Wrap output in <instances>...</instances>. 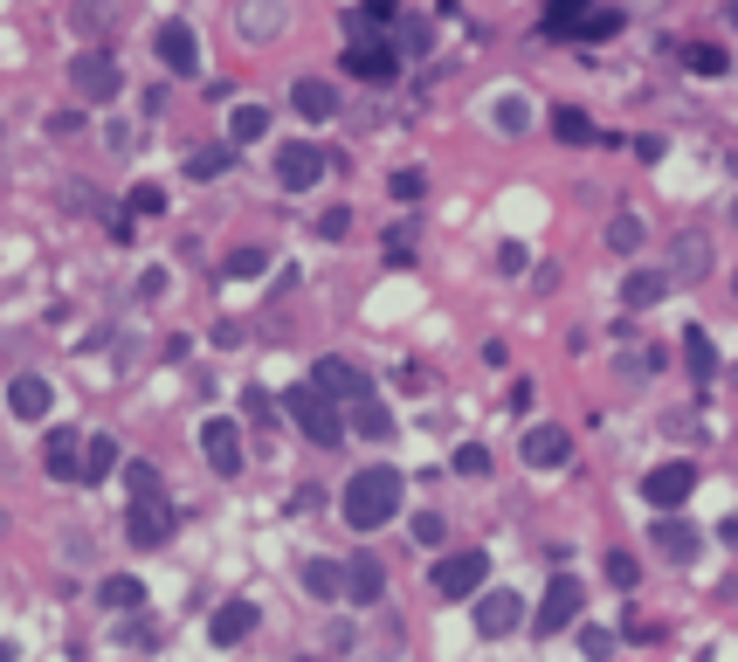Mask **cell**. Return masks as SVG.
Wrapping results in <instances>:
<instances>
[{"label":"cell","instance_id":"1","mask_svg":"<svg viewBox=\"0 0 738 662\" xmlns=\"http://www.w3.org/2000/svg\"><path fill=\"white\" fill-rule=\"evenodd\" d=\"M400 470L394 463H373V470H360L345 483V497H339V518L352 525V531H379V525H394L400 518Z\"/></svg>","mask_w":738,"mask_h":662},{"label":"cell","instance_id":"2","mask_svg":"<svg viewBox=\"0 0 738 662\" xmlns=\"http://www.w3.org/2000/svg\"><path fill=\"white\" fill-rule=\"evenodd\" d=\"M284 407H290V421H297V435H304V442H318V449H339V442H345V415H339V400L324 394L318 379L290 387V394H284Z\"/></svg>","mask_w":738,"mask_h":662},{"label":"cell","instance_id":"3","mask_svg":"<svg viewBox=\"0 0 738 662\" xmlns=\"http://www.w3.org/2000/svg\"><path fill=\"white\" fill-rule=\"evenodd\" d=\"M69 84H76V97H84V104H111L118 84H124V76H118V56H111V48H84V56L69 63Z\"/></svg>","mask_w":738,"mask_h":662},{"label":"cell","instance_id":"4","mask_svg":"<svg viewBox=\"0 0 738 662\" xmlns=\"http://www.w3.org/2000/svg\"><path fill=\"white\" fill-rule=\"evenodd\" d=\"M691 490H697V463H683V455H676V463H656V470L642 476V497H649L663 518H676Z\"/></svg>","mask_w":738,"mask_h":662},{"label":"cell","instance_id":"5","mask_svg":"<svg viewBox=\"0 0 738 662\" xmlns=\"http://www.w3.org/2000/svg\"><path fill=\"white\" fill-rule=\"evenodd\" d=\"M345 69L360 76V84H394V76H400V48H394L387 35H352Z\"/></svg>","mask_w":738,"mask_h":662},{"label":"cell","instance_id":"6","mask_svg":"<svg viewBox=\"0 0 738 662\" xmlns=\"http://www.w3.org/2000/svg\"><path fill=\"white\" fill-rule=\"evenodd\" d=\"M173 525H180V518H173L166 497H139L132 511H124V539H132L139 552H159V545L173 539Z\"/></svg>","mask_w":738,"mask_h":662},{"label":"cell","instance_id":"7","mask_svg":"<svg viewBox=\"0 0 738 662\" xmlns=\"http://www.w3.org/2000/svg\"><path fill=\"white\" fill-rule=\"evenodd\" d=\"M483 573H491L483 552H449V559H436V594L442 600H470V594H483Z\"/></svg>","mask_w":738,"mask_h":662},{"label":"cell","instance_id":"8","mask_svg":"<svg viewBox=\"0 0 738 662\" xmlns=\"http://www.w3.org/2000/svg\"><path fill=\"white\" fill-rule=\"evenodd\" d=\"M580 600H587V594H580V580L559 573L552 587H546V600H539V615H531V628H539V635H566L580 621Z\"/></svg>","mask_w":738,"mask_h":662},{"label":"cell","instance_id":"9","mask_svg":"<svg viewBox=\"0 0 738 662\" xmlns=\"http://www.w3.org/2000/svg\"><path fill=\"white\" fill-rule=\"evenodd\" d=\"M318 173H332V159H324L318 145H284V152H276V187H284V194H311Z\"/></svg>","mask_w":738,"mask_h":662},{"label":"cell","instance_id":"10","mask_svg":"<svg viewBox=\"0 0 738 662\" xmlns=\"http://www.w3.org/2000/svg\"><path fill=\"white\" fill-rule=\"evenodd\" d=\"M711 263H718V256H711V235H704V228H683V235L670 242V284H704Z\"/></svg>","mask_w":738,"mask_h":662},{"label":"cell","instance_id":"11","mask_svg":"<svg viewBox=\"0 0 738 662\" xmlns=\"http://www.w3.org/2000/svg\"><path fill=\"white\" fill-rule=\"evenodd\" d=\"M200 455H208L214 476H242V428L214 415L208 428H200Z\"/></svg>","mask_w":738,"mask_h":662},{"label":"cell","instance_id":"12","mask_svg":"<svg viewBox=\"0 0 738 662\" xmlns=\"http://www.w3.org/2000/svg\"><path fill=\"white\" fill-rule=\"evenodd\" d=\"M311 379H318V387L332 394V400H352V407H360V400H373V379H366L360 366H352V360H339V352H324Z\"/></svg>","mask_w":738,"mask_h":662},{"label":"cell","instance_id":"13","mask_svg":"<svg viewBox=\"0 0 738 662\" xmlns=\"http://www.w3.org/2000/svg\"><path fill=\"white\" fill-rule=\"evenodd\" d=\"M256 621H263L256 600H221L214 621H208V642H214V649H235V642H249V635H256Z\"/></svg>","mask_w":738,"mask_h":662},{"label":"cell","instance_id":"14","mask_svg":"<svg viewBox=\"0 0 738 662\" xmlns=\"http://www.w3.org/2000/svg\"><path fill=\"white\" fill-rule=\"evenodd\" d=\"M518 455H525L531 470H566V463H573V435H566V428H552V421H539V428L518 442Z\"/></svg>","mask_w":738,"mask_h":662},{"label":"cell","instance_id":"15","mask_svg":"<svg viewBox=\"0 0 738 662\" xmlns=\"http://www.w3.org/2000/svg\"><path fill=\"white\" fill-rule=\"evenodd\" d=\"M525 621V600L511 594V587H491V594H476V635H491V642H497V635H511Z\"/></svg>","mask_w":738,"mask_h":662},{"label":"cell","instance_id":"16","mask_svg":"<svg viewBox=\"0 0 738 662\" xmlns=\"http://www.w3.org/2000/svg\"><path fill=\"white\" fill-rule=\"evenodd\" d=\"M42 470L48 476H84V435H76V428H48L42 435Z\"/></svg>","mask_w":738,"mask_h":662},{"label":"cell","instance_id":"17","mask_svg":"<svg viewBox=\"0 0 738 662\" xmlns=\"http://www.w3.org/2000/svg\"><path fill=\"white\" fill-rule=\"evenodd\" d=\"M290 111L324 124V118H339V90L324 84V76H297V84H290Z\"/></svg>","mask_w":738,"mask_h":662},{"label":"cell","instance_id":"18","mask_svg":"<svg viewBox=\"0 0 738 662\" xmlns=\"http://www.w3.org/2000/svg\"><path fill=\"white\" fill-rule=\"evenodd\" d=\"M159 63H166L173 76H194V69H200V42H194L187 21H166V29H159Z\"/></svg>","mask_w":738,"mask_h":662},{"label":"cell","instance_id":"19","mask_svg":"<svg viewBox=\"0 0 738 662\" xmlns=\"http://www.w3.org/2000/svg\"><path fill=\"white\" fill-rule=\"evenodd\" d=\"M379 594H387V566H379L373 552H360V559L345 566V600H352V607H373Z\"/></svg>","mask_w":738,"mask_h":662},{"label":"cell","instance_id":"20","mask_svg":"<svg viewBox=\"0 0 738 662\" xmlns=\"http://www.w3.org/2000/svg\"><path fill=\"white\" fill-rule=\"evenodd\" d=\"M8 407H14V415H21V421H42V415H48V407H56V387H48V379H42V373H21V379H14V387H8Z\"/></svg>","mask_w":738,"mask_h":662},{"label":"cell","instance_id":"21","mask_svg":"<svg viewBox=\"0 0 738 662\" xmlns=\"http://www.w3.org/2000/svg\"><path fill=\"white\" fill-rule=\"evenodd\" d=\"M649 545L656 552H663V559H676V566H683V559H697V525H683V518H656V531H649Z\"/></svg>","mask_w":738,"mask_h":662},{"label":"cell","instance_id":"22","mask_svg":"<svg viewBox=\"0 0 738 662\" xmlns=\"http://www.w3.org/2000/svg\"><path fill=\"white\" fill-rule=\"evenodd\" d=\"M663 297H670V269H635L628 284H621V304H628V311H656Z\"/></svg>","mask_w":738,"mask_h":662},{"label":"cell","instance_id":"23","mask_svg":"<svg viewBox=\"0 0 738 662\" xmlns=\"http://www.w3.org/2000/svg\"><path fill=\"white\" fill-rule=\"evenodd\" d=\"M683 360H691V379H697V387H711V379H718V345H711L704 324H683Z\"/></svg>","mask_w":738,"mask_h":662},{"label":"cell","instance_id":"24","mask_svg":"<svg viewBox=\"0 0 738 662\" xmlns=\"http://www.w3.org/2000/svg\"><path fill=\"white\" fill-rule=\"evenodd\" d=\"M97 607H111V615H132V607H145V580H139V573L97 580Z\"/></svg>","mask_w":738,"mask_h":662},{"label":"cell","instance_id":"25","mask_svg":"<svg viewBox=\"0 0 738 662\" xmlns=\"http://www.w3.org/2000/svg\"><path fill=\"white\" fill-rule=\"evenodd\" d=\"M587 21H594V0H552L546 35H587Z\"/></svg>","mask_w":738,"mask_h":662},{"label":"cell","instance_id":"26","mask_svg":"<svg viewBox=\"0 0 738 662\" xmlns=\"http://www.w3.org/2000/svg\"><path fill=\"white\" fill-rule=\"evenodd\" d=\"M235 166V145H194L187 152V180H221Z\"/></svg>","mask_w":738,"mask_h":662},{"label":"cell","instance_id":"27","mask_svg":"<svg viewBox=\"0 0 738 662\" xmlns=\"http://www.w3.org/2000/svg\"><path fill=\"white\" fill-rule=\"evenodd\" d=\"M304 594H311V600H339V594H345V566H332V559H311V566H304Z\"/></svg>","mask_w":738,"mask_h":662},{"label":"cell","instance_id":"28","mask_svg":"<svg viewBox=\"0 0 738 662\" xmlns=\"http://www.w3.org/2000/svg\"><path fill=\"white\" fill-rule=\"evenodd\" d=\"M118 470V435H84V483H104Z\"/></svg>","mask_w":738,"mask_h":662},{"label":"cell","instance_id":"29","mask_svg":"<svg viewBox=\"0 0 738 662\" xmlns=\"http://www.w3.org/2000/svg\"><path fill=\"white\" fill-rule=\"evenodd\" d=\"M269 132V111L263 104H235V111H228V145H256Z\"/></svg>","mask_w":738,"mask_h":662},{"label":"cell","instance_id":"30","mask_svg":"<svg viewBox=\"0 0 738 662\" xmlns=\"http://www.w3.org/2000/svg\"><path fill=\"white\" fill-rule=\"evenodd\" d=\"M276 29H284V8H276V0H249V8H242V35L249 42H263Z\"/></svg>","mask_w":738,"mask_h":662},{"label":"cell","instance_id":"31","mask_svg":"<svg viewBox=\"0 0 738 662\" xmlns=\"http://www.w3.org/2000/svg\"><path fill=\"white\" fill-rule=\"evenodd\" d=\"M683 69H691V76H725L731 56H725L718 42H691V48H683Z\"/></svg>","mask_w":738,"mask_h":662},{"label":"cell","instance_id":"32","mask_svg":"<svg viewBox=\"0 0 738 662\" xmlns=\"http://www.w3.org/2000/svg\"><path fill=\"white\" fill-rule=\"evenodd\" d=\"M352 428H360L366 442H387V435H394V415H387L379 400H360V407H352Z\"/></svg>","mask_w":738,"mask_h":662},{"label":"cell","instance_id":"33","mask_svg":"<svg viewBox=\"0 0 738 662\" xmlns=\"http://www.w3.org/2000/svg\"><path fill=\"white\" fill-rule=\"evenodd\" d=\"M642 235H649L642 214H615V221H607V249H615V256H635V249H642Z\"/></svg>","mask_w":738,"mask_h":662},{"label":"cell","instance_id":"34","mask_svg":"<svg viewBox=\"0 0 738 662\" xmlns=\"http://www.w3.org/2000/svg\"><path fill=\"white\" fill-rule=\"evenodd\" d=\"M263 269H269V249H256V242H249V249H235V256L221 263V276H228V284H249V276H263Z\"/></svg>","mask_w":738,"mask_h":662},{"label":"cell","instance_id":"35","mask_svg":"<svg viewBox=\"0 0 738 662\" xmlns=\"http://www.w3.org/2000/svg\"><path fill=\"white\" fill-rule=\"evenodd\" d=\"M552 132L566 139V145H594V118L573 111V104H559V111H552Z\"/></svg>","mask_w":738,"mask_h":662},{"label":"cell","instance_id":"36","mask_svg":"<svg viewBox=\"0 0 738 662\" xmlns=\"http://www.w3.org/2000/svg\"><path fill=\"white\" fill-rule=\"evenodd\" d=\"M491 124H497V132H525V124H531V104H525L518 90H504L497 104H491Z\"/></svg>","mask_w":738,"mask_h":662},{"label":"cell","instance_id":"37","mask_svg":"<svg viewBox=\"0 0 738 662\" xmlns=\"http://www.w3.org/2000/svg\"><path fill=\"white\" fill-rule=\"evenodd\" d=\"M124 214H139V221H152V214H166V194L152 187V180H139L132 194H124Z\"/></svg>","mask_w":738,"mask_h":662},{"label":"cell","instance_id":"38","mask_svg":"<svg viewBox=\"0 0 738 662\" xmlns=\"http://www.w3.org/2000/svg\"><path fill=\"white\" fill-rule=\"evenodd\" d=\"M69 21H76V29H111V21H118V8H111V0H76V8H69Z\"/></svg>","mask_w":738,"mask_h":662},{"label":"cell","instance_id":"39","mask_svg":"<svg viewBox=\"0 0 738 662\" xmlns=\"http://www.w3.org/2000/svg\"><path fill=\"white\" fill-rule=\"evenodd\" d=\"M124 490H132V504L139 497H159V470H152V463H124Z\"/></svg>","mask_w":738,"mask_h":662},{"label":"cell","instance_id":"40","mask_svg":"<svg viewBox=\"0 0 738 662\" xmlns=\"http://www.w3.org/2000/svg\"><path fill=\"white\" fill-rule=\"evenodd\" d=\"M455 476H491V449L463 442V449H455Z\"/></svg>","mask_w":738,"mask_h":662},{"label":"cell","instance_id":"41","mask_svg":"<svg viewBox=\"0 0 738 662\" xmlns=\"http://www.w3.org/2000/svg\"><path fill=\"white\" fill-rule=\"evenodd\" d=\"M580 655H587V662H607V655H615V635H607V628H580Z\"/></svg>","mask_w":738,"mask_h":662},{"label":"cell","instance_id":"42","mask_svg":"<svg viewBox=\"0 0 738 662\" xmlns=\"http://www.w3.org/2000/svg\"><path fill=\"white\" fill-rule=\"evenodd\" d=\"M318 235H324V242H345V235H352V208H324V214H318Z\"/></svg>","mask_w":738,"mask_h":662},{"label":"cell","instance_id":"43","mask_svg":"<svg viewBox=\"0 0 738 662\" xmlns=\"http://www.w3.org/2000/svg\"><path fill=\"white\" fill-rule=\"evenodd\" d=\"M615 29H621V8H594V21H587V35H580V42H607Z\"/></svg>","mask_w":738,"mask_h":662},{"label":"cell","instance_id":"44","mask_svg":"<svg viewBox=\"0 0 738 662\" xmlns=\"http://www.w3.org/2000/svg\"><path fill=\"white\" fill-rule=\"evenodd\" d=\"M442 539H449L442 511H421V518H415V545H442Z\"/></svg>","mask_w":738,"mask_h":662},{"label":"cell","instance_id":"45","mask_svg":"<svg viewBox=\"0 0 738 662\" xmlns=\"http://www.w3.org/2000/svg\"><path fill=\"white\" fill-rule=\"evenodd\" d=\"M607 580H615V587H635V580H642V566H635L628 552H607Z\"/></svg>","mask_w":738,"mask_h":662},{"label":"cell","instance_id":"46","mask_svg":"<svg viewBox=\"0 0 738 662\" xmlns=\"http://www.w3.org/2000/svg\"><path fill=\"white\" fill-rule=\"evenodd\" d=\"M656 366H663V352H656V345H642V352H628V360H621L628 379H642V373H656Z\"/></svg>","mask_w":738,"mask_h":662},{"label":"cell","instance_id":"47","mask_svg":"<svg viewBox=\"0 0 738 662\" xmlns=\"http://www.w3.org/2000/svg\"><path fill=\"white\" fill-rule=\"evenodd\" d=\"M394 48H415V56H421V48H428V21H400V42Z\"/></svg>","mask_w":738,"mask_h":662},{"label":"cell","instance_id":"48","mask_svg":"<svg viewBox=\"0 0 738 662\" xmlns=\"http://www.w3.org/2000/svg\"><path fill=\"white\" fill-rule=\"evenodd\" d=\"M421 187H428V180H421L415 166H407V173H394V200H421Z\"/></svg>","mask_w":738,"mask_h":662},{"label":"cell","instance_id":"49","mask_svg":"<svg viewBox=\"0 0 738 662\" xmlns=\"http://www.w3.org/2000/svg\"><path fill=\"white\" fill-rule=\"evenodd\" d=\"M249 421H256V428H269V421H276V407H269V394H263V387H249Z\"/></svg>","mask_w":738,"mask_h":662},{"label":"cell","instance_id":"50","mask_svg":"<svg viewBox=\"0 0 738 662\" xmlns=\"http://www.w3.org/2000/svg\"><path fill=\"white\" fill-rule=\"evenodd\" d=\"M104 228H111V242H132V214H118V208H104Z\"/></svg>","mask_w":738,"mask_h":662},{"label":"cell","instance_id":"51","mask_svg":"<svg viewBox=\"0 0 738 662\" xmlns=\"http://www.w3.org/2000/svg\"><path fill=\"white\" fill-rule=\"evenodd\" d=\"M497 269H511V276H518V269H525V249H518V242H504V249H497Z\"/></svg>","mask_w":738,"mask_h":662},{"label":"cell","instance_id":"52","mask_svg":"<svg viewBox=\"0 0 738 662\" xmlns=\"http://www.w3.org/2000/svg\"><path fill=\"white\" fill-rule=\"evenodd\" d=\"M394 8L400 0H366V21H394Z\"/></svg>","mask_w":738,"mask_h":662},{"label":"cell","instance_id":"53","mask_svg":"<svg viewBox=\"0 0 738 662\" xmlns=\"http://www.w3.org/2000/svg\"><path fill=\"white\" fill-rule=\"evenodd\" d=\"M0 662H21V649H14V642H0Z\"/></svg>","mask_w":738,"mask_h":662},{"label":"cell","instance_id":"54","mask_svg":"<svg viewBox=\"0 0 738 662\" xmlns=\"http://www.w3.org/2000/svg\"><path fill=\"white\" fill-rule=\"evenodd\" d=\"M725 21H731V29H738V0H731V8H725Z\"/></svg>","mask_w":738,"mask_h":662},{"label":"cell","instance_id":"55","mask_svg":"<svg viewBox=\"0 0 738 662\" xmlns=\"http://www.w3.org/2000/svg\"><path fill=\"white\" fill-rule=\"evenodd\" d=\"M731 221H738V200H731Z\"/></svg>","mask_w":738,"mask_h":662},{"label":"cell","instance_id":"56","mask_svg":"<svg viewBox=\"0 0 738 662\" xmlns=\"http://www.w3.org/2000/svg\"><path fill=\"white\" fill-rule=\"evenodd\" d=\"M0 531H8V518H0Z\"/></svg>","mask_w":738,"mask_h":662}]
</instances>
